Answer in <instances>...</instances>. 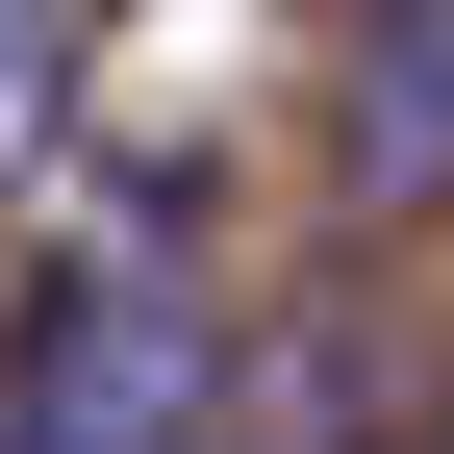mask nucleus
I'll use <instances>...</instances> for the list:
<instances>
[{
  "label": "nucleus",
  "instance_id": "6",
  "mask_svg": "<svg viewBox=\"0 0 454 454\" xmlns=\"http://www.w3.org/2000/svg\"><path fill=\"white\" fill-rule=\"evenodd\" d=\"M404 454H429V429H404Z\"/></svg>",
  "mask_w": 454,
  "mask_h": 454
},
{
  "label": "nucleus",
  "instance_id": "4",
  "mask_svg": "<svg viewBox=\"0 0 454 454\" xmlns=\"http://www.w3.org/2000/svg\"><path fill=\"white\" fill-rule=\"evenodd\" d=\"M101 26H127V0H101Z\"/></svg>",
  "mask_w": 454,
  "mask_h": 454
},
{
  "label": "nucleus",
  "instance_id": "2",
  "mask_svg": "<svg viewBox=\"0 0 454 454\" xmlns=\"http://www.w3.org/2000/svg\"><path fill=\"white\" fill-rule=\"evenodd\" d=\"M328 177H354V227H429V202H454V0H354Z\"/></svg>",
  "mask_w": 454,
  "mask_h": 454
},
{
  "label": "nucleus",
  "instance_id": "5",
  "mask_svg": "<svg viewBox=\"0 0 454 454\" xmlns=\"http://www.w3.org/2000/svg\"><path fill=\"white\" fill-rule=\"evenodd\" d=\"M429 454H454V429H429Z\"/></svg>",
  "mask_w": 454,
  "mask_h": 454
},
{
  "label": "nucleus",
  "instance_id": "3",
  "mask_svg": "<svg viewBox=\"0 0 454 454\" xmlns=\"http://www.w3.org/2000/svg\"><path fill=\"white\" fill-rule=\"evenodd\" d=\"M76 51H101V0H0V177L76 152Z\"/></svg>",
  "mask_w": 454,
  "mask_h": 454
},
{
  "label": "nucleus",
  "instance_id": "1",
  "mask_svg": "<svg viewBox=\"0 0 454 454\" xmlns=\"http://www.w3.org/2000/svg\"><path fill=\"white\" fill-rule=\"evenodd\" d=\"M202 404H227V328L177 227H76L0 328V454H202Z\"/></svg>",
  "mask_w": 454,
  "mask_h": 454
}]
</instances>
